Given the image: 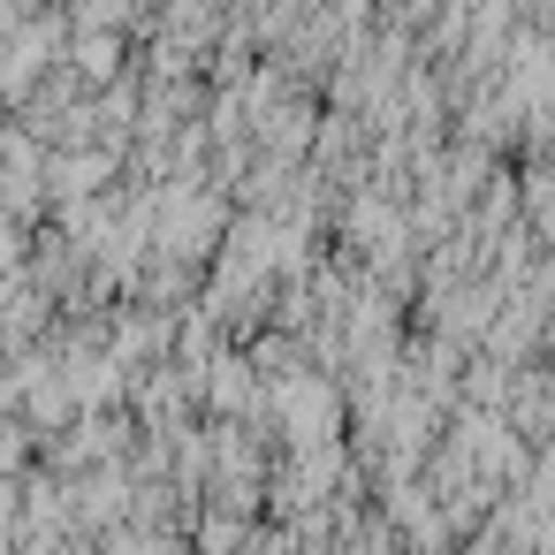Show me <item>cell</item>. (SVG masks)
Segmentation results:
<instances>
[{"instance_id":"7","label":"cell","mask_w":555,"mask_h":555,"mask_svg":"<svg viewBox=\"0 0 555 555\" xmlns=\"http://www.w3.org/2000/svg\"><path fill=\"white\" fill-rule=\"evenodd\" d=\"M130 31H69V47H62V69L85 85V92H100V85H115L122 69H130Z\"/></svg>"},{"instance_id":"5","label":"cell","mask_w":555,"mask_h":555,"mask_svg":"<svg viewBox=\"0 0 555 555\" xmlns=\"http://www.w3.org/2000/svg\"><path fill=\"white\" fill-rule=\"evenodd\" d=\"M312 130H320V92L289 85L274 107H259V115H251V130H244V138H251V153H267V160H289V168H297V160L312 153Z\"/></svg>"},{"instance_id":"4","label":"cell","mask_w":555,"mask_h":555,"mask_svg":"<svg viewBox=\"0 0 555 555\" xmlns=\"http://www.w3.org/2000/svg\"><path fill=\"white\" fill-rule=\"evenodd\" d=\"M502 426L517 434V441H555V358H525V365H509V380H502Z\"/></svg>"},{"instance_id":"9","label":"cell","mask_w":555,"mask_h":555,"mask_svg":"<svg viewBox=\"0 0 555 555\" xmlns=\"http://www.w3.org/2000/svg\"><path fill=\"white\" fill-rule=\"evenodd\" d=\"M16 555H54V540H47V532H24V540H16Z\"/></svg>"},{"instance_id":"1","label":"cell","mask_w":555,"mask_h":555,"mask_svg":"<svg viewBox=\"0 0 555 555\" xmlns=\"http://www.w3.org/2000/svg\"><path fill=\"white\" fill-rule=\"evenodd\" d=\"M229 221H236V198L214 176H168V183H153V251L160 259L206 267L221 251Z\"/></svg>"},{"instance_id":"3","label":"cell","mask_w":555,"mask_h":555,"mask_svg":"<svg viewBox=\"0 0 555 555\" xmlns=\"http://www.w3.org/2000/svg\"><path fill=\"white\" fill-rule=\"evenodd\" d=\"M0 214H16V221H47V145L16 122V115H0Z\"/></svg>"},{"instance_id":"6","label":"cell","mask_w":555,"mask_h":555,"mask_svg":"<svg viewBox=\"0 0 555 555\" xmlns=\"http://www.w3.org/2000/svg\"><path fill=\"white\" fill-rule=\"evenodd\" d=\"M130 168L122 145H54L47 153V206H69V198H100L115 191Z\"/></svg>"},{"instance_id":"2","label":"cell","mask_w":555,"mask_h":555,"mask_svg":"<svg viewBox=\"0 0 555 555\" xmlns=\"http://www.w3.org/2000/svg\"><path fill=\"white\" fill-rule=\"evenodd\" d=\"M267 426H274V449L343 441V434H350V403H343V380H335L327 365H297V373L267 380Z\"/></svg>"},{"instance_id":"8","label":"cell","mask_w":555,"mask_h":555,"mask_svg":"<svg viewBox=\"0 0 555 555\" xmlns=\"http://www.w3.org/2000/svg\"><path fill=\"white\" fill-rule=\"evenodd\" d=\"M251 525L259 517H229V509H206L198 502V517H191V555H244V540H251Z\"/></svg>"}]
</instances>
